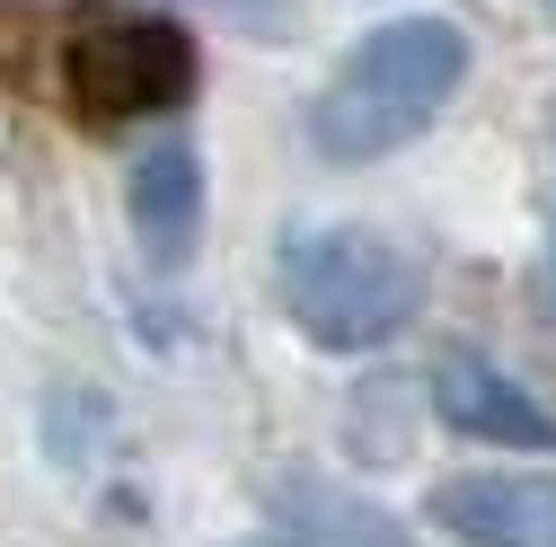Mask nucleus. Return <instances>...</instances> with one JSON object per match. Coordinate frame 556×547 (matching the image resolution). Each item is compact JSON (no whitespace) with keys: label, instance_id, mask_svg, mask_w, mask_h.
Instances as JSON below:
<instances>
[{"label":"nucleus","instance_id":"1","mask_svg":"<svg viewBox=\"0 0 556 547\" xmlns=\"http://www.w3.org/2000/svg\"><path fill=\"white\" fill-rule=\"evenodd\" d=\"M468 80V27L442 10H406L380 18L371 36L344 44V62L327 72V89L309 98V151L327 168H371L389 151H406Z\"/></svg>","mask_w":556,"mask_h":547},{"label":"nucleus","instance_id":"2","mask_svg":"<svg viewBox=\"0 0 556 547\" xmlns=\"http://www.w3.org/2000/svg\"><path fill=\"white\" fill-rule=\"evenodd\" d=\"M274 292H283V318L301 327V345L380 354L425 318L433 274L406 239H389L371 221H309L274 256Z\"/></svg>","mask_w":556,"mask_h":547},{"label":"nucleus","instance_id":"3","mask_svg":"<svg viewBox=\"0 0 556 547\" xmlns=\"http://www.w3.org/2000/svg\"><path fill=\"white\" fill-rule=\"evenodd\" d=\"M62 89L89 124L168 115L194 89V44H186V27L151 18V10H80L72 36H62Z\"/></svg>","mask_w":556,"mask_h":547},{"label":"nucleus","instance_id":"4","mask_svg":"<svg viewBox=\"0 0 556 547\" xmlns=\"http://www.w3.org/2000/svg\"><path fill=\"white\" fill-rule=\"evenodd\" d=\"M433 530L459 547H556V468H468L425 495Z\"/></svg>","mask_w":556,"mask_h":547},{"label":"nucleus","instance_id":"5","mask_svg":"<svg viewBox=\"0 0 556 547\" xmlns=\"http://www.w3.org/2000/svg\"><path fill=\"white\" fill-rule=\"evenodd\" d=\"M433 416L485 450H556V406L485 354H451L433 371Z\"/></svg>","mask_w":556,"mask_h":547},{"label":"nucleus","instance_id":"6","mask_svg":"<svg viewBox=\"0 0 556 547\" xmlns=\"http://www.w3.org/2000/svg\"><path fill=\"white\" fill-rule=\"evenodd\" d=\"M124 221H132V239H142V256L160 274H177L194 256V239H203V151L186 142V132H160V142L132 160Z\"/></svg>","mask_w":556,"mask_h":547},{"label":"nucleus","instance_id":"7","mask_svg":"<svg viewBox=\"0 0 556 547\" xmlns=\"http://www.w3.org/2000/svg\"><path fill=\"white\" fill-rule=\"evenodd\" d=\"M274 521H283L292 547H415V530L389 504L336 486V476H318V468L274 476Z\"/></svg>","mask_w":556,"mask_h":547},{"label":"nucleus","instance_id":"8","mask_svg":"<svg viewBox=\"0 0 556 547\" xmlns=\"http://www.w3.org/2000/svg\"><path fill=\"white\" fill-rule=\"evenodd\" d=\"M194 10H230V18H283V0H194Z\"/></svg>","mask_w":556,"mask_h":547},{"label":"nucleus","instance_id":"9","mask_svg":"<svg viewBox=\"0 0 556 547\" xmlns=\"http://www.w3.org/2000/svg\"><path fill=\"white\" fill-rule=\"evenodd\" d=\"M547 301H556V230H547Z\"/></svg>","mask_w":556,"mask_h":547},{"label":"nucleus","instance_id":"10","mask_svg":"<svg viewBox=\"0 0 556 547\" xmlns=\"http://www.w3.org/2000/svg\"><path fill=\"white\" fill-rule=\"evenodd\" d=\"M230 547H292V538H230Z\"/></svg>","mask_w":556,"mask_h":547},{"label":"nucleus","instance_id":"11","mask_svg":"<svg viewBox=\"0 0 556 547\" xmlns=\"http://www.w3.org/2000/svg\"><path fill=\"white\" fill-rule=\"evenodd\" d=\"M547 10H556V0H547Z\"/></svg>","mask_w":556,"mask_h":547}]
</instances>
